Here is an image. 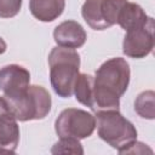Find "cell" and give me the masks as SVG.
Masks as SVG:
<instances>
[{
	"mask_svg": "<svg viewBox=\"0 0 155 155\" xmlns=\"http://www.w3.org/2000/svg\"><path fill=\"white\" fill-rule=\"evenodd\" d=\"M54 41L58 46L78 48L86 41V33L81 24L75 21H65L58 24L53 31Z\"/></svg>",
	"mask_w": 155,
	"mask_h": 155,
	"instance_id": "obj_8",
	"label": "cell"
},
{
	"mask_svg": "<svg viewBox=\"0 0 155 155\" xmlns=\"http://www.w3.org/2000/svg\"><path fill=\"white\" fill-rule=\"evenodd\" d=\"M19 142V128L12 113L0 117V154H12Z\"/></svg>",
	"mask_w": 155,
	"mask_h": 155,
	"instance_id": "obj_9",
	"label": "cell"
},
{
	"mask_svg": "<svg viewBox=\"0 0 155 155\" xmlns=\"http://www.w3.org/2000/svg\"><path fill=\"white\" fill-rule=\"evenodd\" d=\"M122 47L128 57L142 58L149 54L154 47V19L149 17L143 25L127 30Z\"/></svg>",
	"mask_w": 155,
	"mask_h": 155,
	"instance_id": "obj_6",
	"label": "cell"
},
{
	"mask_svg": "<svg viewBox=\"0 0 155 155\" xmlns=\"http://www.w3.org/2000/svg\"><path fill=\"white\" fill-rule=\"evenodd\" d=\"M134 110L144 119H154V92L140 93L134 102Z\"/></svg>",
	"mask_w": 155,
	"mask_h": 155,
	"instance_id": "obj_14",
	"label": "cell"
},
{
	"mask_svg": "<svg viewBox=\"0 0 155 155\" xmlns=\"http://www.w3.org/2000/svg\"><path fill=\"white\" fill-rule=\"evenodd\" d=\"M7 103L11 113L19 121L44 119L51 110V96L41 86H29L23 97Z\"/></svg>",
	"mask_w": 155,
	"mask_h": 155,
	"instance_id": "obj_4",
	"label": "cell"
},
{
	"mask_svg": "<svg viewBox=\"0 0 155 155\" xmlns=\"http://www.w3.org/2000/svg\"><path fill=\"white\" fill-rule=\"evenodd\" d=\"M127 0H98V12L103 29L117 23V17Z\"/></svg>",
	"mask_w": 155,
	"mask_h": 155,
	"instance_id": "obj_12",
	"label": "cell"
},
{
	"mask_svg": "<svg viewBox=\"0 0 155 155\" xmlns=\"http://www.w3.org/2000/svg\"><path fill=\"white\" fill-rule=\"evenodd\" d=\"M48 65L51 85L54 92L62 98L71 97L79 75V53L74 48L54 47L48 54Z\"/></svg>",
	"mask_w": 155,
	"mask_h": 155,
	"instance_id": "obj_2",
	"label": "cell"
},
{
	"mask_svg": "<svg viewBox=\"0 0 155 155\" xmlns=\"http://www.w3.org/2000/svg\"><path fill=\"white\" fill-rule=\"evenodd\" d=\"M10 113H11V110H10V105L6 101V98L0 97V117L6 114H10Z\"/></svg>",
	"mask_w": 155,
	"mask_h": 155,
	"instance_id": "obj_17",
	"label": "cell"
},
{
	"mask_svg": "<svg viewBox=\"0 0 155 155\" xmlns=\"http://www.w3.org/2000/svg\"><path fill=\"white\" fill-rule=\"evenodd\" d=\"M51 153H75V154H82L84 150L81 148V144L79 143V139L76 138H61L58 143L54 144Z\"/></svg>",
	"mask_w": 155,
	"mask_h": 155,
	"instance_id": "obj_15",
	"label": "cell"
},
{
	"mask_svg": "<svg viewBox=\"0 0 155 155\" xmlns=\"http://www.w3.org/2000/svg\"><path fill=\"white\" fill-rule=\"evenodd\" d=\"M94 119L98 136L114 149H117L119 153L128 148L137 138V131L133 125L117 110L97 111Z\"/></svg>",
	"mask_w": 155,
	"mask_h": 155,
	"instance_id": "obj_3",
	"label": "cell"
},
{
	"mask_svg": "<svg viewBox=\"0 0 155 155\" xmlns=\"http://www.w3.org/2000/svg\"><path fill=\"white\" fill-rule=\"evenodd\" d=\"M29 71L17 64H10L0 69V91L7 102H15L23 97L29 87Z\"/></svg>",
	"mask_w": 155,
	"mask_h": 155,
	"instance_id": "obj_7",
	"label": "cell"
},
{
	"mask_svg": "<svg viewBox=\"0 0 155 155\" xmlns=\"http://www.w3.org/2000/svg\"><path fill=\"white\" fill-rule=\"evenodd\" d=\"M94 127V116L81 109H65L56 120V132L59 138L82 139L90 137Z\"/></svg>",
	"mask_w": 155,
	"mask_h": 155,
	"instance_id": "obj_5",
	"label": "cell"
},
{
	"mask_svg": "<svg viewBox=\"0 0 155 155\" xmlns=\"http://www.w3.org/2000/svg\"><path fill=\"white\" fill-rule=\"evenodd\" d=\"M64 0H30L29 8L31 15L41 22H51L62 15Z\"/></svg>",
	"mask_w": 155,
	"mask_h": 155,
	"instance_id": "obj_10",
	"label": "cell"
},
{
	"mask_svg": "<svg viewBox=\"0 0 155 155\" xmlns=\"http://www.w3.org/2000/svg\"><path fill=\"white\" fill-rule=\"evenodd\" d=\"M5 51H6V44H5V41L0 38V54L4 53Z\"/></svg>",
	"mask_w": 155,
	"mask_h": 155,
	"instance_id": "obj_18",
	"label": "cell"
},
{
	"mask_svg": "<svg viewBox=\"0 0 155 155\" xmlns=\"http://www.w3.org/2000/svg\"><path fill=\"white\" fill-rule=\"evenodd\" d=\"M22 6V0H0V17L11 18L16 16Z\"/></svg>",
	"mask_w": 155,
	"mask_h": 155,
	"instance_id": "obj_16",
	"label": "cell"
},
{
	"mask_svg": "<svg viewBox=\"0 0 155 155\" xmlns=\"http://www.w3.org/2000/svg\"><path fill=\"white\" fill-rule=\"evenodd\" d=\"M148 18L149 17L145 15V12L142 10L139 5L127 1L119 13L117 23L122 29L127 31L130 29L143 25L148 21Z\"/></svg>",
	"mask_w": 155,
	"mask_h": 155,
	"instance_id": "obj_11",
	"label": "cell"
},
{
	"mask_svg": "<svg viewBox=\"0 0 155 155\" xmlns=\"http://www.w3.org/2000/svg\"><path fill=\"white\" fill-rule=\"evenodd\" d=\"M128 81L130 67L124 58L116 57L104 62L93 79L91 109L119 110L120 97L127 90Z\"/></svg>",
	"mask_w": 155,
	"mask_h": 155,
	"instance_id": "obj_1",
	"label": "cell"
},
{
	"mask_svg": "<svg viewBox=\"0 0 155 155\" xmlns=\"http://www.w3.org/2000/svg\"><path fill=\"white\" fill-rule=\"evenodd\" d=\"M92 86H93V78L86 74H79L74 86V93L76 99L87 105L92 107Z\"/></svg>",
	"mask_w": 155,
	"mask_h": 155,
	"instance_id": "obj_13",
	"label": "cell"
}]
</instances>
